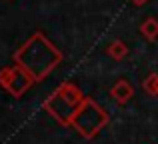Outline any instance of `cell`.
I'll return each mask as SVG.
<instances>
[{
  "label": "cell",
  "mask_w": 158,
  "mask_h": 144,
  "mask_svg": "<svg viewBox=\"0 0 158 144\" xmlns=\"http://www.w3.org/2000/svg\"><path fill=\"white\" fill-rule=\"evenodd\" d=\"M14 66L24 70L32 82H40L62 62V52L44 34H32L14 54Z\"/></svg>",
  "instance_id": "1"
},
{
  "label": "cell",
  "mask_w": 158,
  "mask_h": 144,
  "mask_svg": "<svg viewBox=\"0 0 158 144\" xmlns=\"http://www.w3.org/2000/svg\"><path fill=\"white\" fill-rule=\"evenodd\" d=\"M82 100H84V94L80 92V88L72 82H64L44 100V108L62 126H70V118H72L74 110L80 106Z\"/></svg>",
  "instance_id": "2"
},
{
  "label": "cell",
  "mask_w": 158,
  "mask_h": 144,
  "mask_svg": "<svg viewBox=\"0 0 158 144\" xmlns=\"http://www.w3.org/2000/svg\"><path fill=\"white\" fill-rule=\"evenodd\" d=\"M106 124H108V112L92 98H84L70 118V126L76 128L84 138L96 136Z\"/></svg>",
  "instance_id": "3"
},
{
  "label": "cell",
  "mask_w": 158,
  "mask_h": 144,
  "mask_svg": "<svg viewBox=\"0 0 158 144\" xmlns=\"http://www.w3.org/2000/svg\"><path fill=\"white\" fill-rule=\"evenodd\" d=\"M0 84L8 90L12 96L18 98V96H22L34 82L30 80V76L24 70H20L18 66H4L2 70H0Z\"/></svg>",
  "instance_id": "4"
},
{
  "label": "cell",
  "mask_w": 158,
  "mask_h": 144,
  "mask_svg": "<svg viewBox=\"0 0 158 144\" xmlns=\"http://www.w3.org/2000/svg\"><path fill=\"white\" fill-rule=\"evenodd\" d=\"M132 94H134V88H132V84L126 80V78H120V80L116 82L114 86H112V90H110V96L114 98L118 104L128 102V100L132 98Z\"/></svg>",
  "instance_id": "5"
},
{
  "label": "cell",
  "mask_w": 158,
  "mask_h": 144,
  "mask_svg": "<svg viewBox=\"0 0 158 144\" xmlns=\"http://www.w3.org/2000/svg\"><path fill=\"white\" fill-rule=\"evenodd\" d=\"M140 30H142V34L146 36L148 40H156L158 38V20L152 18V16H148V18L142 22Z\"/></svg>",
  "instance_id": "6"
},
{
  "label": "cell",
  "mask_w": 158,
  "mask_h": 144,
  "mask_svg": "<svg viewBox=\"0 0 158 144\" xmlns=\"http://www.w3.org/2000/svg\"><path fill=\"white\" fill-rule=\"evenodd\" d=\"M108 54H110L114 60H122L124 56L128 54V48H126V44H124L122 40H114V42L108 46Z\"/></svg>",
  "instance_id": "7"
},
{
  "label": "cell",
  "mask_w": 158,
  "mask_h": 144,
  "mask_svg": "<svg viewBox=\"0 0 158 144\" xmlns=\"http://www.w3.org/2000/svg\"><path fill=\"white\" fill-rule=\"evenodd\" d=\"M142 86H144V90H146L150 96H158V72L146 76V80H144Z\"/></svg>",
  "instance_id": "8"
},
{
  "label": "cell",
  "mask_w": 158,
  "mask_h": 144,
  "mask_svg": "<svg viewBox=\"0 0 158 144\" xmlns=\"http://www.w3.org/2000/svg\"><path fill=\"white\" fill-rule=\"evenodd\" d=\"M132 2H134V4H144L146 0H132Z\"/></svg>",
  "instance_id": "9"
}]
</instances>
